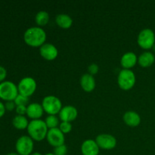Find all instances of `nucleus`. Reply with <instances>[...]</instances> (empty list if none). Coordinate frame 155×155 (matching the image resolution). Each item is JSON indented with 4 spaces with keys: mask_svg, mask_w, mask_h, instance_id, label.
<instances>
[{
    "mask_svg": "<svg viewBox=\"0 0 155 155\" xmlns=\"http://www.w3.org/2000/svg\"><path fill=\"white\" fill-rule=\"evenodd\" d=\"M95 142L100 148L104 150H111L117 145L116 138L107 133H101L98 135L95 139Z\"/></svg>",
    "mask_w": 155,
    "mask_h": 155,
    "instance_id": "obj_9",
    "label": "nucleus"
},
{
    "mask_svg": "<svg viewBox=\"0 0 155 155\" xmlns=\"http://www.w3.org/2000/svg\"><path fill=\"white\" fill-rule=\"evenodd\" d=\"M6 155H20V154H18L17 152H11V153H8V154H7Z\"/></svg>",
    "mask_w": 155,
    "mask_h": 155,
    "instance_id": "obj_32",
    "label": "nucleus"
},
{
    "mask_svg": "<svg viewBox=\"0 0 155 155\" xmlns=\"http://www.w3.org/2000/svg\"><path fill=\"white\" fill-rule=\"evenodd\" d=\"M98 71H99V67L97 64L92 63L88 66V73L90 74L91 75L94 76L95 74H98Z\"/></svg>",
    "mask_w": 155,
    "mask_h": 155,
    "instance_id": "obj_26",
    "label": "nucleus"
},
{
    "mask_svg": "<svg viewBox=\"0 0 155 155\" xmlns=\"http://www.w3.org/2000/svg\"><path fill=\"white\" fill-rule=\"evenodd\" d=\"M18 92V86L13 82L9 80L0 83V98L5 101H14L15 99Z\"/></svg>",
    "mask_w": 155,
    "mask_h": 155,
    "instance_id": "obj_4",
    "label": "nucleus"
},
{
    "mask_svg": "<svg viewBox=\"0 0 155 155\" xmlns=\"http://www.w3.org/2000/svg\"><path fill=\"white\" fill-rule=\"evenodd\" d=\"M6 77H7V71L4 67L0 65V83L5 81Z\"/></svg>",
    "mask_w": 155,
    "mask_h": 155,
    "instance_id": "obj_29",
    "label": "nucleus"
},
{
    "mask_svg": "<svg viewBox=\"0 0 155 155\" xmlns=\"http://www.w3.org/2000/svg\"><path fill=\"white\" fill-rule=\"evenodd\" d=\"M45 122L48 130L57 128L59 124H60L58 117L56 115H48V116H47L45 119Z\"/></svg>",
    "mask_w": 155,
    "mask_h": 155,
    "instance_id": "obj_22",
    "label": "nucleus"
},
{
    "mask_svg": "<svg viewBox=\"0 0 155 155\" xmlns=\"http://www.w3.org/2000/svg\"><path fill=\"white\" fill-rule=\"evenodd\" d=\"M58 115L61 121L71 123L78 116V110L74 106L66 105L62 107Z\"/></svg>",
    "mask_w": 155,
    "mask_h": 155,
    "instance_id": "obj_12",
    "label": "nucleus"
},
{
    "mask_svg": "<svg viewBox=\"0 0 155 155\" xmlns=\"http://www.w3.org/2000/svg\"><path fill=\"white\" fill-rule=\"evenodd\" d=\"M5 110L6 109L5 107V104L2 101H0V118L4 116L5 113Z\"/></svg>",
    "mask_w": 155,
    "mask_h": 155,
    "instance_id": "obj_30",
    "label": "nucleus"
},
{
    "mask_svg": "<svg viewBox=\"0 0 155 155\" xmlns=\"http://www.w3.org/2000/svg\"><path fill=\"white\" fill-rule=\"evenodd\" d=\"M36 82L33 77H26L21 79L18 83V92L24 96L30 97L33 95L36 89Z\"/></svg>",
    "mask_w": 155,
    "mask_h": 155,
    "instance_id": "obj_8",
    "label": "nucleus"
},
{
    "mask_svg": "<svg viewBox=\"0 0 155 155\" xmlns=\"http://www.w3.org/2000/svg\"><path fill=\"white\" fill-rule=\"evenodd\" d=\"M35 21L39 27H43L46 25L49 21V14L46 11H39L35 16Z\"/></svg>",
    "mask_w": 155,
    "mask_h": 155,
    "instance_id": "obj_21",
    "label": "nucleus"
},
{
    "mask_svg": "<svg viewBox=\"0 0 155 155\" xmlns=\"http://www.w3.org/2000/svg\"><path fill=\"white\" fill-rule=\"evenodd\" d=\"M39 53L40 55L45 60L52 61L57 58L58 54V50L54 44L45 42L42 46L39 47Z\"/></svg>",
    "mask_w": 155,
    "mask_h": 155,
    "instance_id": "obj_11",
    "label": "nucleus"
},
{
    "mask_svg": "<svg viewBox=\"0 0 155 155\" xmlns=\"http://www.w3.org/2000/svg\"><path fill=\"white\" fill-rule=\"evenodd\" d=\"M46 33L42 27L39 26L29 27L24 33V40L30 46L40 47L45 43Z\"/></svg>",
    "mask_w": 155,
    "mask_h": 155,
    "instance_id": "obj_1",
    "label": "nucleus"
},
{
    "mask_svg": "<svg viewBox=\"0 0 155 155\" xmlns=\"http://www.w3.org/2000/svg\"><path fill=\"white\" fill-rule=\"evenodd\" d=\"M5 109L8 110H13L14 109L16 108V104H15V101H6L5 104Z\"/></svg>",
    "mask_w": 155,
    "mask_h": 155,
    "instance_id": "obj_28",
    "label": "nucleus"
},
{
    "mask_svg": "<svg viewBox=\"0 0 155 155\" xmlns=\"http://www.w3.org/2000/svg\"><path fill=\"white\" fill-rule=\"evenodd\" d=\"M98 155H99V154H98Z\"/></svg>",
    "mask_w": 155,
    "mask_h": 155,
    "instance_id": "obj_34",
    "label": "nucleus"
},
{
    "mask_svg": "<svg viewBox=\"0 0 155 155\" xmlns=\"http://www.w3.org/2000/svg\"><path fill=\"white\" fill-rule=\"evenodd\" d=\"M138 62V57L136 53L133 51H127L124 53L120 58V64L123 69L133 68Z\"/></svg>",
    "mask_w": 155,
    "mask_h": 155,
    "instance_id": "obj_15",
    "label": "nucleus"
},
{
    "mask_svg": "<svg viewBox=\"0 0 155 155\" xmlns=\"http://www.w3.org/2000/svg\"><path fill=\"white\" fill-rule=\"evenodd\" d=\"M16 106L18 105H24L27 106L29 104V101H30V99H29V97L24 96V95H21V94H18V96L15 98V99L14 100Z\"/></svg>",
    "mask_w": 155,
    "mask_h": 155,
    "instance_id": "obj_23",
    "label": "nucleus"
},
{
    "mask_svg": "<svg viewBox=\"0 0 155 155\" xmlns=\"http://www.w3.org/2000/svg\"><path fill=\"white\" fill-rule=\"evenodd\" d=\"M42 106L44 111L48 115L58 114L62 108V103L60 98L55 95H47L42 99Z\"/></svg>",
    "mask_w": 155,
    "mask_h": 155,
    "instance_id": "obj_3",
    "label": "nucleus"
},
{
    "mask_svg": "<svg viewBox=\"0 0 155 155\" xmlns=\"http://www.w3.org/2000/svg\"><path fill=\"white\" fill-rule=\"evenodd\" d=\"M27 106L24 105L16 106L15 111L18 114V115H23V116H24V114H27Z\"/></svg>",
    "mask_w": 155,
    "mask_h": 155,
    "instance_id": "obj_27",
    "label": "nucleus"
},
{
    "mask_svg": "<svg viewBox=\"0 0 155 155\" xmlns=\"http://www.w3.org/2000/svg\"><path fill=\"white\" fill-rule=\"evenodd\" d=\"M29 121L25 116L23 115H16L12 120V125L18 130H22L27 129L29 125Z\"/></svg>",
    "mask_w": 155,
    "mask_h": 155,
    "instance_id": "obj_20",
    "label": "nucleus"
},
{
    "mask_svg": "<svg viewBox=\"0 0 155 155\" xmlns=\"http://www.w3.org/2000/svg\"><path fill=\"white\" fill-rule=\"evenodd\" d=\"M27 130L29 136L36 142H40L45 139L48 131L45 120L41 119L32 120L30 121Z\"/></svg>",
    "mask_w": 155,
    "mask_h": 155,
    "instance_id": "obj_2",
    "label": "nucleus"
},
{
    "mask_svg": "<svg viewBox=\"0 0 155 155\" xmlns=\"http://www.w3.org/2000/svg\"><path fill=\"white\" fill-rule=\"evenodd\" d=\"M44 109L42 104L38 102L30 103L27 107V115L28 117L32 120L40 119L41 117L43 115Z\"/></svg>",
    "mask_w": 155,
    "mask_h": 155,
    "instance_id": "obj_14",
    "label": "nucleus"
},
{
    "mask_svg": "<svg viewBox=\"0 0 155 155\" xmlns=\"http://www.w3.org/2000/svg\"><path fill=\"white\" fill-rule=\"evenodd\" d=\"M124 123L129 127H136L141 123V117L137 112L133 110H128L125 112L123 117Z\"/></svg>",
    "mask_w": 155,
    "mask_h": 155,
    "instance_id": "obj_17",
    "label": "nucleus"
},
{
    "mask_svg": "<svg viewBox=\"0 0 155 155\" xmlns=\"http://www.w3.org/2000/svg\"><path fill=\"white\" fill-rule=\"evenodd\" d=\"M155 61V55L150 51L142 52L138 58V62L142 68H149Z\"/></svg>",
    "mask_w": 155,
    "mask_h": 155,
    "instance_id": "obj_18",
    "label": "nucleus"
},
{
    "mask_svg": "<svg viewBox=\"0 0 155 155\" xmlns=\"http://www.w3.org/2000/svg\"><path fill=\"white\" fill-rule=\"evenodd\" d=\"M58 128L60 129V130L64 134H67L72 130V124L70 122L61 121V123H60V124H59Z\"/></svg>",
    "mask_w": 155,
    "mask_h": 155,
    "instance_id": "obj_24",
    "label": "nucleus"
},
{
    "mask_svg": "<svg viewBox=\"0 0 155 155\" xmlns=\"http://www.w3.org/2000/svg\"><path fill=\"white\" fill-rule=\"evenodd\" d=\"M83 155H98L100 148L94 139H86L81 145Z\"/></svg>",
    "mask_w": 155,
    "mask_h": 155,
    "instance_id": "obj_13",
    "label": "nucleus"
},
{
    "mask_svg": "<svg viewBox=\"0 0 155 155\" xmlns=\"http://www.w3.org/2000/svg\"><path fill=\"white\" fill-rule=\"evenodd\" d=\"M137 42L141 48L147 51L152 48L155 44L154 32L150 28L142 29L138 35Z\"/></svg>",
    "mask_w": 155,
    "mask_h": 155,
    "instance_id": "obj_6",
    "label": "nucleus"
},
{
    "mask_svg": "<svg viewBox=\"0 0 155 155\" xmlns=\"http://www.w3.org/2000/svg\"><path fill=\"white\" fill-rule=\"evenodd\" d=\"M55 155H67L68 153V147L66 146V145H62L60 146L55 147L54 148V151H53Z\"/></svg>",
    "mask_w": 155,
    "mask_h": 155,
    "instance_id": "obj_25",
    "label": "nucleus"
},
{
    "mask_svg": "<svg viewBox=\"0 0 155 155\" xmlns=\"http://www.w3.org/2000/svg\"><path fill=\"white\" fill-rule=\"evenodd\" d=\"M55 22L58 26L61 28L68 29L71 27L73 24V19L69 15L65 13L58 14L55 18Z\"/></svg>",
    "mask_w": 155,
    "mask_h": 155,
    "instance_id": "obj_19",
    "label": "nucleus"
},
{
    "mask_svg": "<svg viewBox=\"0 0 155 155\" xmlns=\"http://www.w3.org/2000/svg\"><path fill=\"white\" fill-rule=\"evenodd\" d=\"M45 155H55L54 154V153H47V154H45Z\"/></svg>",
    "mask_w": 155,
    "mask_h": 155,
    "instance_id": "obj_33",
    "label": "nucleus"
},
{
    "mask_svg": "<svg viewBox=\"0 0 155 155\" xmlns=\"http://www.w3.org/2000/svg\"><path fill=\"white\" fill-rule=\"evenodd\" d=\"M34 148L33 140L29 136H22L19 137L15 144V148L20 155H30Z\"/></svg>",
    "mask_w": 155,
    "mask_h": 155,
    "instance_id": "obj_7",
    "label": "nucleus"
},
{
    "mask_svg": "<svg viewBox=\"0 0 155 155\" xmlns=\"http://www.w3.org/2000/svg\"><path fill=\"white\" fill-rule=\"evenodd\" d=\"M117 83L120 88L124 90H129L136 83V75L130 69H122L117 76Z\"/></svg>",
    "mask_w": 155,
    "mask_h": 155,
    "instance_id": "obj_5",
    "label": "nucleus"
},
{
    "mask_svg": "<svg viewBox=\"0 0 155 155\" xmlns=\"http://www.w3.org/2000/svg\"><path fill=\"white\" fill-rule=\"evenodd\" d=\"M30 155H42L40 152H38V151H35V152H33Z\"/></svg>",
    "mask_w": 155,
    "mask_h": 155,
    "instance_id": "obj_31",
    "label": "nucleus"
},
{
    "mask_svg": "<svg viewBox=\"0 0 155 155\" xmlns=\"http://www.w3.org/2000/svg\"><path fill=\"white\" fill-rule=\"evenodd\" d=\"M46 139L48 143L54 148L64 145V134L61 131L58 127L48 130L46 136Z\"/></svg>",
    "mask_w": 155,
    "mask_h": 155,
    "instance_id": "obj_10",
    "label": "nucleus"
},
{
    "mask_svg": "<svg viewBox=\"0 0 155 155\" xmlns=\"http://www.w3.org/2000/svg\"><path fill=\"white\" fill-rule=\"evenodd\" d=\"M80 85L85 92H91L95 89L96 86V82L94 76L91 75L89 73H86L82 75L80 78Z\"/></svg>",
    "mask_w": 155,
    "mask_h": 155,
    "instance_id": "obj_16",
    "label": "nucleus"
}]
</instances>
